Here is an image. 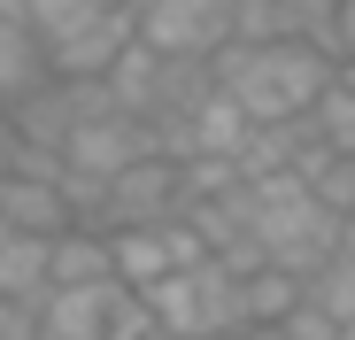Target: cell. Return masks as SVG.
<instances>
[{
	"instance_id": "1",
	"label": "cell",
	"mask_w": 355,
	"mask_h": 340,
	"mask_svg": "<svg viewBox=\"0 0 355 340\" xmlns=\"http://www.w3.org/2000/svg\"><path fill=\"white\" fill-rule=\"evenodd\" d=\"M332 70H340L332 54H317V46H302V39H270V46H240V39H232L216 62H209L216 93L240 101V117H248L255 132L302 124L309 108L332 93Z\"/></svg>"
},
{
	"instance_id": "2",
	"label": "cell",
	"mask_w": 355,
	"mask_h": 340,
	"mask_svg": "<svg viewBox=\"0 0 355 340\" xmlns=\"http://www.w3.org/2000/svg\"><path fill=\"white\" fill-rule=\"evenodd\" d=\"M132 24L162 62H216L232 46V0H132Z\"/></svg>"
},
{
	"instance_id": "3",
	"label": "cell",
	"mask_w": 355,
	"mask_h": 340,
	"mask_svg": "<svg viewBox=\"0 0 355 340\" xmlns=\"http://www.w3.org/2000/svg\"><path fill=\"white\" fill-rule=\"evenodd\" d=\"M139 46V24H132V8H93L70 39H54L46 46V70L62 78V85H108L116 78V62Z\"/></svg>"
},
{
	"instance_id": "4",
	"label": "cell",
	"mask_w": 355,
	"mask_h": 340,
	"mask_svg": "<svg viewBox=\"0 0 355 340\" xmlns=\"http://www.w3.org/2000/svg\"><path fill=\"white\" fill-rule=\"evenodd\" d=\"M124 294L132 287H46L31 309H39V332L46 340H108Z\"/></svg>"
},
{
	"instance_id": "5",
	"label": "cell",
	"mask_w": 355,
	"mask_h": 340,
	"mask_svg": "<svg viewBox=\"0 0 355 340\" xmlns=\"http://www.w3.org/2000/svg\"><path fill=\"white\" fill-rule=\"evenodd\" d=\"M46 287H116V240L101 224H70L46 248Z\"/></svg>"
},
{
	"instance_id": "6",
	"label": "cell",
	"mask_w": 355,
	"mask_h": 340,
	"mask_svg": "<svg viewBox=\"0 0 355 340\" xmlns=\"http://www.w3.org/2000/svg\"><path fill=\"white\" fill-rule=\"evenodd\" d=\"M46 248L54 240H31V232L0 224V302H39L46 294Z\"/></svg>"
},
{
	"instance_id": "7",
	"label": "cell",
	"mask_w": 355,
	"mask_h": 340,
	"mask_svg": "<svg viewBox=\"0 0 355 340\" xmlns=\"http://www.w3.org/2000/svg\"><path fill=\"white\" fill-rule=\"evenodd\" d=\"M309 302H317L332 325H355V263H347V255H332V263L309 278Z\"/></svg>"
},
{
	"instance_id": "8",
	"label": "cell",
	"mask_w": 355,
	"mask_h": 340,
	"mask_svg": "<svg viewBox=\"0 0 355 340\" xmlns=\"http://www.w3.org/2000/svg\"><path fill=\"white\" fill-rule=\"evenodd\" d=\"M85 16H93V0H24V24H31V39H39V46L70 39Z\"/></svg>"
},
{
	"instance_id": "9",
	"label": "cell",
	"mask_w": 355,
	"mask_h": 340,
	"mask_svg": "<svg viewBox=\"0 0 355 340\" xmlns=\"http://www.w3.org/2000/svg\"><path fill=\"white\" fill-rule=\"evenodd\" d=\"M0 340H46L31 302H0Z\"/></svg>"
},
{
	"instance_id": "10",
	"label": "cell",
	"mask_w": 355,
	"mask_h": 340,
	"mask_svg": "<svg viewBox=\"0 0 355 340\" xmlns=\"http://www.w3.org/2000/svg\"><path fill=\"white\" fill-rule=\"evenodd\" d=\"M340 62H355V0H340Z\"/></svg>"
},
{
	"instance_id": "11",
	"label": "cell",
	"mask_w": 355,
	"mask_h": 340,
	"mask_svg": "<svg viewBox=\"0 0 355 340\" xmlns=\"http://www.w3.org/2000/svg\"><path fill=\"white\" fill-rule=\"evenodd\" d=\"M340 255L355 263V216H340Z\"/></svg>"
},
{
	"instance_id": "12",
	"label": "cell",
	"mask_w": 355,
	"mask_h": 340,
	"mask_svg": "<svg viewBox=\"0 0 355 340\" xmlns=\"http://www.w3.org/2000/svg\"><path fill=\"white\" fill-rule=\"evenodd\" d=\"M93 8H132V0H93Z\"/></svg>"
},
{
	"instance_id": "13",
	"label": "cell",
	"mask_w": 355,
	"mask_h": 340,
	"mask_svg": "<svg viewBox=\"0 0 355 340\" xmlns=\"http://www.w3.org/2000/svg\"><path fill=\"white\" fill-rule=\"evenodd\" d=\"M340 340H355V325H340Z\"/></svg>"
},
{
	"instance_id": "14",
	"label": "cell",
	"mask_w": 355,
	"mask_h": 340,
	"mask_svg": "<svg viewBox=\"0 0 355 340\" xmlns=\"http://www.w3.org/2000/svg\"><path fill=\"white\" fill-rule=\"evenodd\" d=\"M155 340H170V332H155Z\"/></svg>"
}]
</instances>
